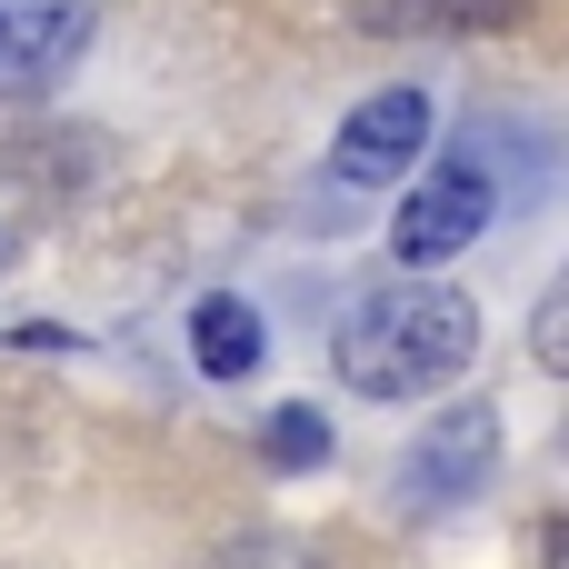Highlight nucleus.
Instances as JSON below:
<instances>
[{"label": "nucleus", "instance_id": "423d86ee", "mask_svg": "<svg viewBox=\"0 0 569 569\" xmlns=\"http://www.w3.org/2000/svg\"><path fill=\"white\" fill-rule=\"evenodd\" d=\"M190 360H200V380H250L270 360V320L240 290H200L190 300Z\"/></svg>", "mask_w": 569, "mask_h": 569}, {"label": "nucleus", "instance_id": "f03ea898", "mask_svg": "<svg viewBox=\"0 0 569 569\" xmlns=\"http://www.w3.org/2000/svg\"><path fill=\"white\" fill-rule=\"evenodd\" d=\"M490 470H500V400H450V410L410 440L400 500L430 510V520H450V510H470V500L490 490Z\"/></svg>", "mask_w": 569, "mask_h": 569}, {"label": "nucleus", "instance_id": "0eeeda50", "mask_svg": "<svg viewBox=\"0 0 569 569\" xmlns=\"http://www.w3.org/2000/svg\"><path fill=\"white\" fill-rule=\"evenodd\" d=\"M520 0H360V30L370 40H480V30H510Z\"/></svg>", "mask_w": 569, "mask_h": 569}, {"label": "nucleus", "instance_id": "20e7f679", "mask_svg": "<svg viewBox=\"0 0 569 569\" xmlns=\"http://www.w3.org/2000/svg\"><path fill=\"white\" fill-rule=\"evenodd\" d=\"M430 130H440V100H430L420 80H390V90H370V100L340 120V140H330V180H340V190H390V180L420 170Z\"/></svg>", "mask_w": 569, "mask_h": 569}, {"label": "nucleus", "instance_id": "f8f14e48", "mask_svg": "<svg viewBox=\"0 0 569 569\" xmlns=\"http://www.w3.org/2000/svg\"><path fill=\"white\" fill-rule=\"evenodd\" d=\"M0 270H10V230H0Z\"/></svg>", "mask_w": 569, "mask_h": 569}, {"label": "nucleus", "instance_id": "6e6552de", "mask_svg": "<svg viewBox=\"0 0 569 569\" xmlns=\"http://www.w3.org/2000/svg\"><path fill=\"white\" fill-rule=\"evenodd\" d=\"M260 460H270L280 480H300V470H330V420H320L310 400H280V410L260 420Z\"/></svg>", "mask_w": 569, "mask_h": 569}, {"label": "nucleus", "instance_id": "1a4fd4ad", "mask_svg": "<svg viewBox=\"0 0 569 569\" xmlns=\"http://www.w3.org/2000/svg\"><path fill=\"white\" fill-rule=\"evenodd\" d=\"M210 569H330V550H310L290 530H250V540H220Z\"/></svg>", "mask_w": 569, "mask_h": 569}, {"label": "nucleus", "instance_id": "f257e3e1", "mask_svg": "<svg viewBox=\"0 0 569 569\" xmlns=\"http://www.w3.org/2000/svg\"><path fill=\"white\" fill-rule=\"evenodd\" d=\"M340 380L360 400H440L470 360H480V310L450 280H380L370 300H350L340 340H330Z\"/></svg>", "mask_w": 569, "mask_h": 569}, {"label": "nucleus", "instance_id": "9b49d317", "mask_svg": "<svg viewBox=\"0 0 569 569\" xmlns=\"http://www.w3.org/2000/svg\"><path fill=\"white\" fill-rule=\"evenodd\" d=\"M10 350H40V360H60V350H70V330H50V320H30V330H10Z\"/></svg>", "mask_w": 569, "mask_h": 569}, {"label": "nucleus", "instance_id": "7ed1b4c3", "mask_svg": "<svg viewBox=\"0 0 569 569\" xmlns=\"http://www.w3.org/2000/svg\"><path fill=\"white\" fill-rule=\"evenodd\" d=\"M490 220H500V180L460 150V160H440V170L390 210V260H400V270H440V260H460Z\"/></svg>", "mask_w": 569, "mask_h": 569}, {"label": "nucleus", "instance_id": "9d476101", "mask_svg": "<svg viewBox=\"0 0 569 569\" xmlns=\"http://www.w3.org/2000/svg\"><path fill=\"white\" fill-rule=\"evenodd\" d=\"M530 360H540V370L569 360V290H540V310H530Z\"/></svg>", "mask_w": 569, "mask_h": 569}, {"label": "nucleus", "instance_id": "39448f33", "mask_svg": "<svg viewBox=\"0 0 569 569\" xmlns=\"http://www.w3.org/2000/svg\"><path fill=\"white\" fill-rule=\"evenodd\" d=\"M90 50V10L80 0H10L0 10V100H40L80 70Z\"/></svg>", "mask_w": 569, "mask_h": 569}]
</instances>
